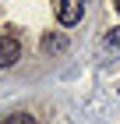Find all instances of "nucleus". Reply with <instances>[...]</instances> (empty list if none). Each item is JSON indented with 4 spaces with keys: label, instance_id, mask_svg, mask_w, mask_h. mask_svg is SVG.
Listing matches in <instances>:
<instances>
[{
    "label": "nucleus",
    "instance_id": "5",
    "mask_svg": "<svg viewBox=\"0 0 120 124\" xmlns=\"http://www.w3.org/2000/svg\"><path fill=\"white\" fill-rule=\"evenodd\" d=\"M106 46H120V25L106 32Z\"/></svg>",
    "mask_w": 120,
    "mask_h": 124
},
{
    "label": "nucleus",
    "instance_id": "1",
    "mask_svg": "<svg viewBox=\"0 0 120 124\" xmlns=\"http://www.w3.org/2000/svg\"><path fill=\"white\" fill-rule=\"evenodd\" d=\"M21 60V39L14 32H0V67H14Z\"/></svg>",
    "mask_w": 120,
    "mask_h": 124
},
{
    "label": "nucleus",
    "instance_id": "3",
    "mask_svg": "<svg viewBox=\"0 0 120 124\" xmlns=\"http://www.w3.org/2000/svg\"><path fill=\"white\" fill-rule=\"evenodd\" d=\"M67 46H71V39H67L64 32H46V36H42V53H46V57H53V53H64Z\"/></svg>",
    "mask_w": 120,
    "mask_h": 124
},
{
    "label": "nucleus",
    "instance_id": "4",
    "mask_svg": "<svg viewBox=\"0 0 120 124\" xmlns=\"http://www.w3.org/2000/svg\"><path fill=\"white\" fill-rule=\"evenodd\" d=\"M0 124H35V114H28V110H14V114H7Z\"/></svg>",
    "mask_w": 120,
    "mask_h": 124
},
{
    "label": "nucleus",
    "instance_id": "6",
    "mask_svg": "<svg viewBox=\"0 0 120 124\" xmlns=\"http://www.w3.org/2000/svg\"><path fill=\"white\" fill-rule=\"evenodd\" d=\"M117 11H120V4H117Z\"/></svg>",
    "mask_w": 120,
    "mask_h": 124
},
{
    "label": "nucleus",
    "instance_id": "2",
    "mask_svg": "<svg viewBox=\"0 0 120 124\" xmlns=\"http://www.w3.org/2000/svg\"><path fill=\"white\" fill-rule=\"evenodd\" d=\"M81 18H85V4L81 0H64V4H56V21H60L64 29L78 25Z\"/></svg>",
    "mask_w": 120,
    "mask_h": 124
}]
</instances>
